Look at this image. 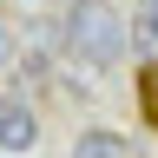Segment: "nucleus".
<instances>
[{"label": "nucleus", "instance_id": "obj_1", "mask_svg": "<svg viewBox=\"0 0 158 158\" xmlns=\"http://www.w3.org/2000/svg\"><path fill=\"white\" fill-rule=\"evenodd\" d=\"M66 46L79 53V66L106 73L125 59V20H118L106 0H73V20H66Z\"/></svg>", "mask_w": 158, "mask_h": 158}, {"label": "nucleus", "instance_id": "obj_2", "mask_svg": "<svg viewBox=\"0 0 158 158\" xmlns=\"http://www.w3.org/2000/svg\"><path fill=\"white\" fill-rule=\"evenodd\" d=\"M40 145V118L27 99H0V152H33Z\"/></svg>", "mask_w": 158, "mask_h": 158}, {"label": "nucleus", "instance_id": "obj_3", "mask_svg": "<svg viewBox=\"0 0 158 158\" xmlns=\"http://www.w3.org/2000/svg\"><path fill=\"white\" fill-rule=\"evenodd\" d=\"M73 158H132V152H125V138H118V132L92 125V132H79V138H73Z\"/></svg>", "mask_w": 158, "mask_h": 158}, {"label": "nucleus", "instance_id": "obj_4", "mask_svg": "<svg viewBox=\"0 0 158 158\" xmlns=\"http://www.w3.org/2000/svg\"><path fill=\"white\" fill-rule=\"evenodd\" d=\"M138 106H145V118L158 125V59L145 66V79H138Z\"/></svg>", "mask_w": 158, "mask_h": 158}, {"label": "nucleus", "instance_id": "obj_5", "mask_svg": "<svg viewBox=\"0 0 158 158\" xmlns=\"http://www.w3.org/2000/svg\"><path fill=\"white\" fill-rule=\"evenodd\" d=\"M138 40H145V46H158V13H138Z\"/></svg>", "mask_w": 158, "mask_h": 158}, {"label": "nucleus", "instance_id": "obj_6", "mask_svg": "<svg viewBox=\"0 0 158 158\" xmlns=\"http://www.w3.org/2000/svg\"><path fill=\"white\" fill-rule=\"evenodd\" d=\"M7 59H13V27L0 20V73H7Z\"/></svg>", "mask_w": 158, "mask_h": 158}, {"label": "nucleus", "instance_id": "obj_7", "mask_svg": "<svg viewBox=\"0 0 158 158\" xmlns=\"http://www.w3.org/2000/svg\"><path fill=\"white\" fill-rule=\"evenodd\" d=\"M145 13H158V0H145Z\"/></svg>", "mask_w": 158, "mask_h": 158}]
</instances>
